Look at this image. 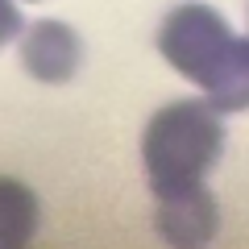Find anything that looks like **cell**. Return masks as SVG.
Masks as SVG:
<instances>
[{
	"mask_svg": "<svg viewBox=\"0 0 249 249\" xmlns=\"http://www.w3.org/2000/svg\"><path fill=\"white\" fill-rule=\"evenodd\" d=\"M224 150V124L208 100H178L145 124V175L158 199V232L170 249H204L220 229V208L204 187Z\"/></svg>",
	"mask_w": 249,
	"mask_h": 249,
	"instance_id": "obj_1",
	"label": "cell"
},
{
	"mask_svg": "<svg viewBox=\"0 0 249 249\" xmlns=\"http://www.w3.org/2000/svg\"><path fill=\"white\" fill-rule=\"evenodd\" d=\"M158 50L178 75L204 88L216 112L249 108V37H237L216 9L178 4L158 29Z\"/></svg>",
	"mask_w": 249,
	"mask_h": 249,
	"instance_id": "obj_2",
	"label": "cell"
},
{
	"mask_svg": "<svg viewBox=\"0 0 249 249\" xmlns=\"http://www.w3.org/2000/svg\"><path fill=\"white\" fill-rule=\"evenodd\" d=\"M79 37L62 21H34L21 37V67L42 83H67L79 67Z\"/></svg>",
	"mask_w": 249,
	"mask_h": 249,
	"instance_id": "obj_3",
	"label": "cell"
},
{
	"mask_svg": "<svg viewBox=\"0 0 249 249\" xmlns=\"http://www.w3.org/2000/svg\"><path fill=\"white\" fill-rule=\"evenodd\" d=\"M37 229V196L0 175V249H25Z\"/></svg>",
	"mask_w": 249,
	"mask_h": 249,
	"instance_id": "obj_4",
	"label": "cell"
},
{
	"mask_svg": "<svg viewBox=\"0 0 249 249\" xmlns=\"http://www.w3.org/2000/svg\"><path fill=\"white\" fill-rule=\"evenodd\" d=\"M21 34V13L13 0H0V46H9Z\"/></svg>",
	"mask_w": 249,
	"mask_h": 249,
	"instance_id": "obj_5",
	"label": "cell"
}]
</instances>
